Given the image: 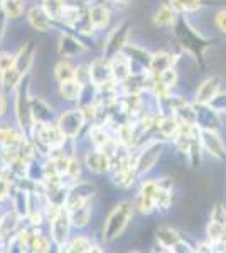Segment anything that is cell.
<instances>
[{
  "label": "cell",
  "mask_w": 226,
  "mask_h": 253,
  "mask_svg": "<svg viewBox=\"0 0 226 253\" xmlns=\"http://www.w3.org/2000/svg\"><path fill=\"white\" fill-rule=\"evenodd\" d=\"M134 216V205L129 201H123L113 208V211L108 214L103 228V240L105 242H113L125 231L127 224L130 223Z\"/></svg>",
  "instance_id": "cell-1"
},
{
  "label": "cell",
  "mask_w": 226,
  "mask_h": 253,
  "mask_svg": "<svg viewBox=\"0 0 226 253\" xmlns=\"http://www.w3.org/2000/svg\"><path fill=\"white\" fill-rule=\"evenodd\" d=\"M199 138L201 145L206 150L211 157H215L216 161L225 162L226 161V147L221 140V137L216 133V130L209 128H199Z\"/></svg>",
  "instance_id": "cell-2"
},
{
  "label": "cell",
  "mask_w": 226,
  "mask_h": 253,
  "mask_svg": "<svg viewBox=\"0 0 226 253\" xmlns=\"http://www.w3.org/2000/svg\"><path fill=\"white\" fill-rule=\"evenodd\" d=\"M88 78L94 86H108V84H112L113 73L110 59L105 58V56L94 59L91 66L88 68Z\"/></svg>",
  "instance_id": "cell-3"
},
{
  "label": "cell",
  "mask_w": 226,
  "mask_h": 253,
  "mask_svg": "<svg viewBox=\"0 0 226 253\" xmlns=\"http://www.w3.org/2000/svg\"><path fill=\"white\" fill-rule=\"evenodd\" d=\"M86 118L83 110H68L66 113L59 117L57 126L61 128V132L66 135V138H75L80 133L81 126L85 125Z\"/></svg>",
  "instance_id": "cell-4"
},
{
  "label": "cell",
  "mask_w": 226,
  "mask_h": 253,
  "mask_svg": "<svg viewBox=\"0 0 226 253\" xmlns=\"http://www.w3.org/2000/svg\"><path fill=\"white\" fill-rule=\"evenodd\" d=\"M160 152H162V144L160 142H150L142 149V152L137 156L135 161V170L137 174H145L149 172L152 167L155 166V162L159 161Z\"/></svg>",
  "instance_id": "cell-5"
},
{
  "label": "cell",
  "mask_w": 226,
  "mask_h": 253,
  "mask_svg": "<svg viewBox=\"0 0 226 253\" xmlns=\"http://www.w3.org/2000/svg\"><path fill=\"white\" fill-rule=\"evenodd\" d=\"M129 29H130V24L129 22H123L120 26L117 27V29L112 31V34L108 36V39H106L105 42V58H113L117 52L123 51V47H125V42H127V36H129Z\"/></svg>",
  "instance_id": "cell-6"
},
{
  "label": "cell",
  "mask_w": 226,
  "mask_h": 253,
  "mask_svg": "<svg viewBox=\"0 0 226 253\" xmlns=\"http://www.w3.org/2000/svg\"><path fill=\"white\" fill-rule=\"evenodd\" d=\"M69 226H71V219H69L68 210L64 208V210L51 221L52 242H54L57 247H66V240L69 236Z\"/></svg>",
  "instance_id": "cell-7"
},
{
  "label": "cell",
  "mask_w": 226,
  "mask_h": 253,
  "mask_svg": "<svg viewBox=\"0 0 226 253\" xmlns=\"http://www.w3.org/2000/svg\"><path fill=\"white\" fill-rule=\"evenodd\" d=\"M157 189L159 184L155 181L143 182L140 191H138L137 206L143 214H149L155 210V199H157Z\"/></svg>",
  "instance_id": "cell-8"
},
{
  "label": "cell",
  "mask_w": 226,
  "mask_h": 253,
  "mask_svg": "<svg viewBox=\"0 0 226 253\" xmlns=\"http://www.w3.org/2000/svg\"><path fill=\"white\" fill-rule=\"evenodd\" d=\"M24 78L19 81V89H17V120L22 128L29 130L31 128V100H27V86H24Z\"/></svg>",
  "instance_id": "cell-9"
},
{
  "label": "cell",
  "mask_w": 226,
  "mask_h": 253,
  "mask_svg": "<svg viewBox=\"0 0 226 253\" xmlns=\"http://www.w3.org/2000/svg\"><path fill=\"white\" fill-rule=\"evenodd\" d=\"M110 64H112L115 81L125 83L130 78V75H132V58H129L123 51L117 52L113 58H110Z\"/></svg>",
  "instance_id": "cell-10"
},
{
  "label": "cell",
  "mask_w": 226,
  "mask_h": 253,
  "mask_svg": "<svg viewBox=\"0 0 226 253\" xmlns=\"http://www.w3.org/2000/svg\"><path fill=\"white\" fill-rule=\"evenodd\" d=\"M93 191L94 187L90 182H78L73 189H69L66 196V203H64L66 210H71V208H76L83 205V203H88L90 198L93 196Z\"/></svg>",
  "instance_id": "cell-11"
},
{
  "label": "cell",
  "mask_w": 226,
  "mask_h": 253,
  "mask_svg": "<svg viewBox=\"0 0 226 253\" xmlns=\"http://www.w3.org/2000/svg\"><path fill=\"white\" fill-rule=\"evenodd\" d=\"M220 88L221 80L218 76H211V78L204 80L199 84L198 91H196V105H208L220 93Z\"/></svg>",
  "instance_id": "cell-12"
},
{
  "label": "cell",
  "mask_w": 226,
  "mask_h": 253,
  "mask_svg": "<svg viewBox=\"0 0 226 253\" xmlns=\"http://www.w3.org/2000/svg\"><path fill=\"white\" fill-rule=\"evenodd\" d=\"M110 19H112V14H110L108 7L101 5V3H96V5H91L88 10V22L91 26V29H105L110 24Z\"/></svg>",
  "instance_id": "cell-13"
},
{
  "label": "cell",
  "mask_w": 226,
  "mask_h": 253,
  "mask_svg": "<svg viewBox=\"0 0 226 253\" xmlns=\"http://www.w3.org/2000/svg\"><path fill=\"white\" fill-rule=\"evenodd\" d=\"M86 166L94 174H103L106 170H110V156L100 149L88 152V156H86Z\"/></svg>",
  "instance_id": "cell-14"
},
{
  "label": "cell",
  "mask_w": 226,
  "mask_h": 253,
  "mask_svg": "<svg viewBox=\"0 0 226 253\" xmlns=\"http://www.w3.org/2000/svg\"><path fill=\"white\" fill-rule=\"evenodd\" d=\"M27 19H29V24H31L36 31L47 32L49 29H51L52 19L49 17L47 12L43 9V5H41V7H38V5L31 7V10H29V14H27Z\"/></svg>",
  "instance_id": "cell-15"
},
{
  "label": "cell",
  "mask_w": 226,
  "mask_h": 253,
  "mask_svg": "<svg viewBox=\"0 0 226 253\" xmlns=\"http://www.w3.org/2000/svg\"><path fill=\"white\" fill-rule=\"evenodd\" d=\"M31 113H32V120H34L36 124L49 125L52 122V118H54V113L49 108V105L46 101L39 100V98L31 100Z\"/></svg>",
  "instance_id": "cell-16"
},
{
  "label": "cell",
  "mask_w": 226,
  "mask_h": 253,
  "mask_svg": "<svg viewBox=\"0 0 226 253\" xmlns=\"http://www.w3.org/2000/svg\"><path fill=\"white\" fill-rule=\"evenodd\" d=\"M198 126L199 128L218 130V126H220L218 112H215L209 105H199V108H198Z\"/></svg>",
  "instance_id": "cell-17"
},
{
  "label": "cell",
  "mask_w": 226,
  "mask_h": 253,
  "mask_svg": "<svg viewBox=\"0 0 226 253\" xmlns=\"http://www.w3.org/2000/svg\"><path fill=\"white\" fill-rule=\"evenodd\" d=\"M155 238H157V242L159 245L162 248H166V250H171L172 252V248L176 247V243L181 242V236L178 231L174 230V228H171V226H160L159 230H157V235H155Z\"/></svg>",
  "instance_id": "cell-18"
},
{
  "label": "cell",
  "mask_w": 226,
  "mask_h": 253,
  "mask_svg": "<svg viewBox=\"0 0 226 253\" xmlns=\"http://www.w3.org/2000/svg\"><path fill=\"white\" fill-rule=\"evenodd\" d=\"M68 213H69V219H71V224H75V226H78V228H83L90 223L91 210H90L88 203H83V205L68 210Z\"/></svg>",
  "instance_id": "cell-19"
},
{
  "label": "cell",
  "mask_w": 226,
  "mask_h": 253,
  "mask_svg": "<svg viewBox=\"0 0 226 253\" xmlns=\"http://www.w3.org/2000/svg\"><path fill=\"white\" fill-rule=\"evenodd\" d=\"M81 89H83V83L75 78V80L63 81V83H61V86H59V93H61V96H63L64 100L75 101V100H80Z\"/></svg>",
  "instance_id": "cell-20"
},
{
  "label": "cell",
  "mask_w": 226,
  "mask_h": 253,
  "mask_svg": "<svg viewBox=\"0 0 226 253\" xmlns=\"http://www.w3.org/2000/svg\"><path fill=\"white\" fill-rule=\"evenodd\" d=\"M157 199H155V208L159 211H167L172 205V184L171 182H157Z\"/></svg>",
  "instance_id": "cell-21"
},
{
  "label": "cell",
  "mask_w": 226,
  "mask_h": 253,
  "mask_svg": "<svg viewBox=\"0 0 226 253\" xmlns=\"http://www.w3.org/2000/svg\"><path fill=\"white\" fill-rule=\"evenodd\" d=\"M32 56H34V46H32V42H29L26 47L20 49V52L17 56H15V64L14 68L17 69L20 75H26L29 66H31L32 63Z\"/></svg>",
  "instance_id": "cell-22"
},
{
  "label": "cell",
  "mask_w": 226,
  "mask_h": 253,
  "mask_svg": "<svg viewBox=\"0 0 226 253\" xmlns=\"http://www.w3.org/2000/svg\"><path fill=\"white\" fill-rule=\"evenodd\" d=\"M176 63L174 56L167 54V52H157V54L152 56L150 61V71L152 75H159V73L166 71L167 68H172V64Z\"/></svg>",
  "instance_id": "cell-23"
},
{
  "label": "cell",
  "mask_w": 226,
  "mask_h": 253,
  "mask_svg": "<svg viewBox=\"0 0 226 253\" xmlns=\"http://www.w3.org/2000/svg\"><path fill=\"white\" fill-rule=\"evenodd\" d=\"M137 170H135L134 166H129L125 169H120L117 172H113V182L117 184L118 187H130L134 186L135 182V177H137Z\"/></svg>",
  "instance_id": "cell-24"
},
{
  "label": "cell",
  "mask_w": 226,
  "mask_h": 253,
  "mask_svg": "<svg viewBox=\"0 0 226 253\" xmlns=\"http://www.w3.org/2000/svg\"><path fill=\"white\" fill-rule=\"evenodd\" d=\"M155 24L160 27H169L176 24V10L171 7V3H162L155 14Z\"/></svg>",
  "instance_id": "cell-25"
},
{
  "label": "cell",
  "mask_w": 226,
  "mask_h": 253,
  "mask_svg": "<svg viewBox=\"0 0 226 253\" xmlns=\"http://www.w3.org/2000/svg\"><path fill=\"white\" fill-rule=\"evenodd\" d=\"M157 128L164 137H176L179 130V120L174 115H166L160 117V120H157Z\"/></svg>",
  "instance_id": "cell-26"
},
{
  "label": "cell",
  "mask_w": 226,
  "mask_h": 253,
  "mask_svg": "<svg viewBox=\"0 0 226 253\" xmlns=\"http://www.w3.org/2000/svg\"><path fill=\"white\" fill-rule=\"evenodd\" d=\"M81 44L78 42L76 39H73L71 36H63L61 38V42H59V51L61 54H64L66 58H71V56L78 54L81 51Z\"/></svg>",
  "instance_id": "cell-27"
},
{
  "label": "cell",
  "mask_w": 226,
  "mask_h": 253,
  "mask_svg": "<svg viewBox=\"0 0 226 253\" xmlns=\"http://www.w3.org/2000/svg\"><path fill=\"white\" fill-rule=\"evenodd\" d=\"M81 19H83V12H81L80 7L66 5L64 3L63 14H61V20L63 22H66L68 26H78V22H81Z\"/></svg>",
  "instance_id": "cell-28"
},
{
  "label": "cell",
  "mask_w": 226,
  "mask_h": 253,
  "mask_svg": "<svg viewBox=\"0 0 226 253\" xmlns=\"http://www.w3.org/2000/svg\"><path fill=\"white\" fill-rule=\"evenodd\" d=\"M2 9L7 19H17L22 15L24 3L22 0H2Z\"/></svg>",
  "instance_id": "cell-29"
},
{
  "label": "cell",
  "mask_w": 226,
  "mask_h": 253,
  "mask_svg": "<svg viewBox=\"0 0 226 253\" xmlns=\"http://www.w3.org/2000/svg\"><path fill=\"white\" fill-rule=\"evenodd\" d=\"M66 252H100V248H94L96 245H93L90 242L88 238H85V236H78V238L73 240L71 243L66 245Z\"/></svg>",
  "instance_id": "cell-30"
},
{
  "label": "cell",
  "mask_w": 226,
  "mask_h": 253,
  "mask_svg": "<svg viewBox=\"0 0 226 253\" xmlns=\"http://www.w3.org/2000/svg\"><path fill=\"white\" fill-rule=\"evenodd\" d=\"M43 9L52 20H61V14L64 9V0H43Z\"/></svg>",
  "instance_id": "cell-31"
},
{
  "label": "cell",
  "mask_w": 226,
  "mask_h": 253,
  "mask_svg": "<svg viewBox=\"0 0 226 253\" xmlns=\"http://www.w3.org/2000/svg\"><path fill=\"white\" fill-rule=\"evenodd\" d=\"M171 7L176 12H196L203 7V0H171Z\"/></svg>",
  "instance_id": "cell-32"
},
{
  "label": "cell",
  "mask_w": 226,
  "mask_h": 253,
  "mask_svg": "<svg viewBox=\"0 0 226 253\" xmlns=\"http://www.w3.org/2000/svg\"><path fill=\"white\" fill-rule=\"evenodd\" d=\"M54 75L59 83H63V81H68V80H75L76 78V69L71 66L69 63H59L54 69Z\"/></svg>",
  "instance_id": "cell-33"
},
{
  "label": "cell",
  "mask_w": 226,
  "mask_h": 253,
  "mask_svg": "<svg viewBox=\"0 0 226 253\" xmlns=\"http://www.w3.org/2000/svg\"><path fill=\"white\" fill-rule=\"evenodd\" d=\"M154 76L164 84V86H167L169 89L172 86H176V83H178V73H176L174 68H167L166 71L159 73V75H154Z\"/></svg>",
  "instance_id": "cell-34"
},
{
  "label": "cell",
  "mask_w": 226,
  "mask_h": 253,
  "mask_svg": "<svg viewBox=\"0 0 226 253\" xmlns=\"http://www.w3.org/2000/svg\"><path fill=\"white\" fill-rule=\"evenodd\" d=\"M118 137H120V144L122 145H132L135 142V133H134V126L132 125H120L117 130Z\"/></svg>",
  "instance_id": "cell-35"
},
{
  "label": "cell",
  "mask_w": 226,
  "mask_h": 253,
  "mask_svg": "<svg viewBox=\"0 0 226 253\" xmlns=\"http://www.w3.org/2000/svg\"><path fill=\"white\" fill-rule=\"evenodd\" d=\"M14 205H15V211H17L19 216L27 214L29 208H27V194L24 191H17V194L14 196Z\"/></svg>",
  "instance_id": "cell-36"
},
{
  "label": "cell",
  "mask_w": 226,
  "mask_h": 253,
  "mask_svg": "<svg viewBox=\"0 0 226 253\" xmlns=\"http://www.w3.org/2000/svg\"><path fill=\"white\" fill-rule=\"evenodd\" d=\"M209 107H211L218 113H226V93H218V95L209 101Z\"/></svg>",
  "instance_id": "cell-37"
},
{
  "label": "cell",
  "mask_w": 226,
  "mask_h": 253,
  "mask_svg": "<svg viewBox=\"0 0 226 253\" xmlns=\"http://www.w3.org/2000/svg\"><path fill=\"white\" fill-rule=\"evenodd\" d=\"M15 64V56L10 54V52H0V73L7 71V69L14 68Z\"/></svg>",
  "instance_id": "cell-38"
},
{
  "label": "cell",
  "mask_w": 226,
  "mask_h": 253,
  "mask_svg": "<svg viewBox=\"0 0 226 253\" xmlns=\"http://www.w3.org/2000/svg\"><path fill=\"white\" fill-rule=\"evenodd\" d=\"M215 24H216L218 31L223 32V34H226V9L220 10L215 15Z\"/></svg>",
  "instance_id": "cell-39"
},
{
  "label": "cell",
  "mask_w": 226,
  "mask_h": 253,
  "mask_svg": "<svg viewBox=\"0 0 226 253\" xmlns=\"http://www.w3.org/2000/svg\"><path fill=\"white\" fill-rule=\"evenodd\" d=\"M68 177L78 179L80 177V164H76V161H69V167H68Z\"/></svg>",
  "instance_id": "cell-40"
},
{
  "label": "cell",
  "mask_w": 226,
  "mask_h": 253,
  "mask_svg": "<svg viewBox=\"0 0 226 253\" xmlns=\"http://www.w3.org/2000/svg\"><path fill=\"white\" fill-rule=\"evenodd\" d=\"M7 194H9V181L0 177V199L7 198Z\"/></svg>",
  "instance_id": "cell-41"
},
{
  "label": "cell",
  "mask_w": 226,
  "mask_h": 253,
  "mask_svg": "<svg viewBox=\"0 0 226 253\" xmlns=\"http://www.w3.org/2000/svg\"><path fill=\"white\" fill-rule=\"evenodd\" d=\"M29 216H31L32 224H39L41 221H43V216H41V213H32V214H29Z\"/></svg>",
  "instance_id": "cell-42"
},
{
  "label": "cell",
  "mask_w": 226,
  "mask_h": 253,
  "mask_svg": "<svg viewBox=\"0 0 226 253\" xmlns=\"http://www.w3.org/2000/svg\"><path fill=\"white\" fill-rule=\"evenodd\" d=\"M5 107H7V103H5V98H3L2 95H0V117L5 113Z\"/></svg>",
  "instance_id": "cell-43"
},
{
  "label": "cell",
  "mask_w": 226,
  "mask_h": 253,
  "mask_svg": "<svg viewBox=\"0 0 226 253\" xmlns=\"http://www.w3.org/2000/svg\"><path fill=\"white\" fill-rule=\"evenodd\" d=\"M115 3H120V5H127V3L130 2V0H113Z\"/></svg>",
  "instance_id": "cell-44"
}]
</instances>
